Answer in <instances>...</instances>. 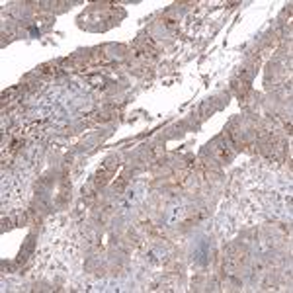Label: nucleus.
Segmentation results:
<instances>
[{"label": "nucleus", "mask_w": 293, "mask_h": 293, "mask_svg": "<svg viewBox=\"0 0 293 293\" xmlns=\"http://www.w3.org/2000/svg\"><path fill=\"white\" fill-rule=\"evenodd\" d=\"M143 196H145V188H143V186H135V188H131V190L125 194L124 201H122V211H129V209H133V207L143 200Z\"/></svg>", "instance_id": "f257e3e1"}, {"label": "nucleus", "mask_w": 293, "mask_h": 293, "mask_svg": "<svg viewBox=\"0 0 293 293\" xmlns=\"http://www.w3.org/2000/svg\"><path fill=\"white\" fill-rule=\"evenodd\" d=\"M207 252H209V250H207V243H205V241H200L198 247L194 248V258H196L200 264H205L207 262Z\"/></svg>", "instance_id": "f03ea898"}]
</instances>
